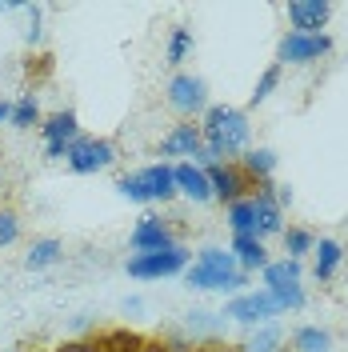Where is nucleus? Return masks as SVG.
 Instances as JSON below:
<instances>
[{
  "instance_id": "obj_1",
  "label": "nucleus",
  "mask_w": 348,
  "mask_h": 352,
  "mask_svg": "<svg viewBox=\"0 0 348 352\" xmlns=\"http://www.w3.org/2000/svg\"><path fill=\"white\" fill-rule=\"evenodd\" d=\"M200 136H204V153L196 156L200 168L208 164H224V160H240L248 153V112L232 109V104H208V112L200 116Z\"/></svg>"
},
{
  "instance_id": "obj_2",
  "label": "nucleus",
  "mask_w": 348,
  "mask_h": 352,
  "mask_svg": "<svg viewBox=\"0 0 348 352\" xmlns=\"http://www.w3.org/2000/svg\"><path fill=\"white\" fill-rule=\"evenodd\" d=\"M248 280H252V276L237 268L232 252H228V248H217V244L200 248V252H196V261L184 268V285L193 288V292L240 296V292H248Z\"/></svg>"
},
{
  "instance_id": "obj_3",
  "label": "nucleus",
  "mask_w": 348,
  "mask_h": 352,
  "mask_svg": "<svg viewBox=\"0 0 348 352\" xmlns=\"http://www.w3.org/2000/svg\"><path fill=\"white\" fill-rule=\"evenodd\" d=\"M116 192L132 204H168L176 200V176H173V164L156 160V164H144L136 173H124L116 180Z\"/></svg>"
},
{
  "instance_id": "obj_4",
  "label": "nucleus",
  "mask_w": 348,
  "mask_h": 352,
  "mask_svg": "<svg viewBox=\"0 0 348 352\" xmlns=\"http://www.w3.org/2000/svg\"><path fill=\"white\" fill-rule=\"evenodd\" d=\"M193 264V252L184 244L164 248V252H136L124 261V272L132 280H168V276H184V268Z\"/></svg>"
},
{
  "instance_id": "obj_5",
  "label": "nucleus",
  "mask_w": 348,
  "mask_h": 352,
  "mask_svg": "<svg viewBox=\"0 0 348 352\" xmlns=\"http://www.w3.org/2000/svg\"><path fill=\"white\" fill-rule=\"evenodd\" d=\"M220 316L257 329V324H268V320H276V316H284V312H281V305H276L272 292H264V288H248V292H240V296H228V305H224Z\"/></svg>"
},
{
  "instance_id": "obj_6",
  "label": "nucleus",
  "mask_w": 348,
  "mask_h": 352,
  "mask_svg": "<svg viewBox=\"0 0 348 352\" xmlns=\"http://www.w3.org/2000/svg\"><path fill=\"white\" fill-rule=\"evenodd\" d=\"M164 100H168V109L180 112L184 120H193V116H204L208 112V85H204V76H196V72H176L168 88H164Z\"/></svg>"
},
{
  "instance_id": "obj_7",
  "label": "nucleus",
  "mask_w": 348,
  "mask_h": 352,
  "mask_svg": "<svg viewBox=\"0 0 348 352\" xmlns=\"http://www.w3.org/2000/svg\"><path fill=\"white\" fill-rule=\"evenodd\" d=\"M65 164L76 176L105 173V168H112V164H116V144H112L109 136H80V140L68 148Z\"/></svg>"
},
{
  "instance_id": "obj_8",
  "label": "nucleus",
  "mask_w": 348,
  "mask_h": 352,
  "mask_svg": "<svg viewBox=\"0 0 348 352\" xmlns=\"http://www.w3.org/2000/svg\"><path fill=\"white\" fill-rule=\"evenodd\" d=\"M41 136H44V160H65L68 148L80 140V120L72 109L48 112L41 120Z\"/></svg>"
},
{
  "instance_id": "obj_9",
  "label": "nucleus",
  "mask_w": 348,
  "mask_h": 352,
  "mask_svg": "<svg viewBox=\"0 0 348 352\" xmlns=\"http://www.w3.org/2000/svg\"><path fill=\"white\" fill-rule=\"evenodd\" d=\"M204 173H208V184H213V200H220L224 208L257 192V184H252V180H248V173L240 168V160H224V164H208Z\"/></svg>"
},
{
  "instance_id": "obj_10",
  "label": "nucleus",
  "mask_w": 348,
  "mask_h": 352,
  "mask_svg": "<svg viewBox=\"0 0 348 352\" xmlns=\"http://www.w3.org/2000/svg\"><path fill=\"white\" fill-rule=\"evenodd\" d=\"M332 52V36L320 32V36H305V32H284L281 44H276V65H316Z\"/></svg>"
},
{
  "instance_id": "obj_11",
  "label": "nucleus",
  "mask_w": 348,
  "mask_h": 352,
  "mask_svg": "<svg viewBox=\"0 0 348 352\" xmlns=\"http://www.w3.org/2000/svg\"><path fill=\"white\" fill-rule=\"evenodd\" d=\"M200 153H204V136H200V124H193V120H180L160 136V160L164 164L196 160Z\"/></svg>"
},
{
  "instance_id": "obj_12",
  "label": "nucleus",
  "mask_w": 348,
  "mask_h": 352,
  "mask_svg": "<svg viewBox=\"0 0 348 352\" xmlns=\"http://www.w3.org/2000/svg\"><path fill=\"white\" fill-rule=\"evenodd\" d=\"M176 232H173V224L168 220H160L153 217V212H144V217L132 224V232H129V248H132V256L136 252H164V248H176Z\"/></svg>"
},
{
  "instance_id": "obj_13",
  "label": "nucleus",
  "mask_w": 348,
  "mask_h": 352,
  "mask_svg": "<svg viewBox=\"0 0 348 352\" xmlns=\"http://www.w3.org/2000/svg\"><path fill=\"white\" fill-rule=\"evenodd\" d=\"M272 184H276V180L257 184V192H252V212H257V241H272V236H281V232H284V208L276 204Z\"/></svg>"
},
{
  "instance_id": "obj_14",
  "label": "nucleus",
  "mask_w": 348,
  "mask_h": 352,
  "mask_svg": "<svg viewBox=\"0 0 348 352\" xmlns=\"http://www.w3.org/2000/svg\"><path fill=\"white\" fill-rule=\"evenodd\" d=\"M288 32H305V36H320L332 21V4L328 0H292L288 8Z\"/></svg>"
},
{
  "instance_id": "obj_15",
  "label": "nucleus",
  "mask_w": 348,
  "mask_h": 352,
  "mask_svg": "<svg viewBox=\"0 0 348 352\" xmlns=\"http://www.w3.org/2000/svg\"><path fill=\"white\" fill-rule=\"evenodd\" d=\"M173 176H176V197L193 200V204H208V200H213L208 173H204L196 160H180V164H173Z\"/></svg>"
},
{
  "instance_id": "obj_16",
  "label": "nucleus",
  "mask_w": 348,
  "mask_h": 352,
  "mask_svg": "<svg viewBox=\"0 0 348 352\" xmlns=\"http://www.w3.org/2000/svg\"><path fill=\"white\" fill-rule=\"evenodd\" d=\"M340 264H345V244L336 241V236H316V248H312V276L328 285L336 272H340Z\"/></svg>"
},
{
  "instance_id": "obj_17",
  "label": "nucleus",
  "mask_w": 348,
  "mask_h": 352,
  "mask_svg": "<svg viewBox=\"0 0 348 352\" xmlns=\"http://www.w3.org/2000/svg\"><path fill=\"white\" fill-rule=\"evenodd\" d=\"M228 252H232V261H237V268L240 272H264L268 268V244L264 241H257V236H232V244H228Z\"/></svg>"
},
{
  "instance_id": "obj_18",
  "label": "nucleus",
  "mask_w": 348,
  "mask_h": 352,
  "mask_svg": "<svg viewBox=\"0 0 348 352\" xmlns=\"http://www.w3.org/2000/svg\"><path fill=\"white\" fill-rule=\"evenodd\" d=\"M261 288H268V292H281V288H292L305 280V261H288V256H281V261H268V268L261 272Z\"/></svg>"
},
{
  "instance_id": "obj_19",
  "label": "nucleus",
  "mask_w": 348,
  "mask_h": 352,
  "mask_svg": "<svg viewBox=\"0 0 348 352\" xmlns=\"http://www.w3.org/2000/svg\"><path fill=\"white\" fill-rule=\"evenodd\" d=\"M144 340H149L144 332L124 329V324L96 332V344H100V352H140V349H144Z\"/></svg>"
},
{
  "instance_id": "obj_20",
  "label": "nucleus",
  "mask_w": 348,
  "mask_h": 352,
  "mask_svg": "<svg viewBox=\"0 0 348 352\" xmlns=\"http://www.w3.org/2000/svg\"><path fill=\"white\" fill-rule=\"evenodd\" d=\"M61 256H65V244L56 241V236H41V241L28 244V252H24V268H28V272H41V268L61 264Z\"/></svg>"
},
{
  "instance_id": "obj_21",
  "label": "nucleus",
  "mask_w": 348,
  "mask_h": 352,
  "mask_svg": "<svg viewBox=\"0 0 348 352\" xmlns=\"http://www.w3.org/2000/svg\"><path fill=\"white\" fill-rule=\"evenodd\" d=\"M281 349H284V332H281V324H276V320L257 324V329H252L237 344V352H281Z\"/></svg>"
},
{
  "instance_id": "obj_22",
  "label": "nucleus",
  "mask_w": 348,
  "mask_h": 352,
  "mask_svg": "<svg viewBox=\"0 0 348 352\" xmlns=\"http://www.w3.org/2000/svg\"><path fill=\"white\" fill-rule=\"evenodd\" d=\"M240 168L248 173L252 184H268L276 176V153L272 148H248V153L240 156Z\"/></svg>"
},
{
  "instance_id": "obj_23",
  "label": "nucleus",
  "mask_w": 348,
  "mask_h": 352,
  "mask_svg": "<svg viewBox=\"0 0 348 352\" xmlns=\"http://www.w3.org/2000/svg\"><path fill=\"white\" fill-rule=\"evenodd\" d=\"M281 241H284V256L288 261H305V256H312V248H316V232L305 228V224H284Z\"/></svg>"
},
{
  "instance_id": "obj_24",
  "label": "nucleus",
  "mask_w": 348,
  "mask_h": 352,
  "mask_svg": "<svg viewBox=\"0 0 348 352\" xmlns=\"http://www.w3.org/2000/svg\"><path fill=\"white\" fill-rule=\"evenodd\" d=\"M224 224L232 236H257V212H252V197L237 200L224 208Z\"/></svg>"
},
{
  "instance_id": "obj_25",
  "label": "nucleus",
  "mask_w": 348,
  "mask_h": 352,
  "mask_svg": "<svg viewBox=\"0 0 348 352\" xmlns=\"http://www.w3.org/2000/svg\"><path fill=\"white\" fill-rule=\"evenodd\" d=\"M193 48H196V36H193V28L188 24H176L173 32H168V48H164V60L173 68H180L188 56H193Z\"/></svg>"
},
{
  "instance_id": "obj_26",
  "label": "nucleus",
  "mask_w": 348,
  "mask_h": 352,
  "mask_svg": "<svg viewBox=\"0 0 348 352\" xmlns=\"http://www.w3.org/2000/svg\"><path fill=\"white\" fill-rule=\"evenodd\" d=\"M292 352H332V332L320 324H305L292 332Z\"/></svg>"
},
{
  "instance_id": "obj_27",
  "label": "nucleus",
  "mask_w": 348,
  "mask_h": 352,
  "mask_svg": "<svg viewBox=\"0 0 348 352\" xmlns=\"http://www.w3.org/2000/svg\"><path fill=\"white\" fill-rule=\"evenodd\" d=\"M41 120H44V112H41V100L32 96V92H24L21 100H12V129H21V132H28V129H41Z\"/></svg>"
},
{
  "instance_id": "obj_28",
  "label": "nucleus",
  "mask_w": 348,
  "mask_h": 352,
  "mask_svg": "<svg viewBox=\"0 0 348 352\" xmlns=\"http://www.w3.org/2000/svg\"><path fill=\"white\" fill-rule=\"evenodd\" d=\"M184 329H188V340H196V336H204V340H217L220 316H213V312H204V308H196V312H188Z\"/></svg>"
},
{
  "instance_id": "obj_29",
  "label": "nucleus",
  "mask_w": 348,
  "mask_h": 352,
  "mask_svg": "<svg viewBox=\"0 0 348 352\" xmlns=\"http://www.w3.org/2000/svg\"><path fill=\"white\" fill-rule=\"evenodd\" d=\"M276 88H281V65H268L261 76H257V88H252V96H248V109L264 104V100H268Z\"/></svg>"
},
{
  "instance_id": "obj_30",
  "label": "nucleus",
  "mask_w": 348,
  "mask_h": 352,
  "mask_svg": "<svg viewBox=\"0 0 348 352\" xmlns=\"http://www.w3.org/2000/svg\"><path fill=\"white\" fill-rule=\"evenodd\" d=\"M21 241V217L12 208H0V248H12Z\"/></svg>"
},
{
  "instance_id": "obj_31",
  "label": "nucleus",
  "mask_w": 348,
  "mask_h": 352,
  "mask_svg": "<svg viewBox=\"0 0 348 352\" xmlns=\"http://www.w3.org/2000/svg\"><path fill=\"white\" fill-rule=\"evenodd\" d=\"M24 12H28V28H24V41L32 44H41V36H44V8L41 4H24Z\"/></svg>"
},
{
  "instance_id": "obj_32",
  "label": "nucleus",
  "mask_w": 348,
  "mask_h": 352,
  "mask_svg": "<svg viewBox=\"0 0 348 352\" xmlns=\"http://www.w3.org/2000/svg\"><path fill=\"white\" fill-rule=\"evenodd\" d=\"M52 352H100V344H96V336H76V340L56 344Z\"/></svg>"
},
{
  "instance_id": "obj_33",
  "label": "nucleus",
  "mask_w": 348,
  "mask_h": 352,
  "mask_svg": "<svg viewBox=\"0 0 348 352\" xmlns=\"http://www.w3.org/2000/svg\"><path fill=\"white\" fill-rule=\"evenodd\" d=\"M272 192H276V204H281V208L292 204V188H288V184H272Z\"/></svg>"
},
{
  "instance_id": "obj_34",
  "label": "nucleus",
  "mask_w": 348,
  "mask_h": 352,
  "mask_svg": "<svg viewBox=\"0 0 348 352\" xmlns=\"http://www.w3.org/2000/svg\"><path fill=\"white\" fill-rule=\"evenodd\" d=\"M12 120V100H0V124H8Z\"/></svg>"
},
{
  "instance_id": "obj_35",
  "label": "nucleus",
  "mask_w": 348,
  "mask_h": 352,
  "mask_svg": "<svg viewBox=\"0 0 348 352\" xmlns=\"http://www.w3.org/2000/svg\"><path fill=\"white\" fill-rule=\"evenodd\" d=\"M0 352H21V349H0Z\"/></svg>"
},
{
  "instance_id": "obj_36",
  "label": "nucleus",
  "mask_w": 348,
  "mask_h": 352,
  "mask_svg": "<svg viewBox=\"0 0 348 352\" xmlns=\"http://www.w3.org/2000/svg\"><path fill=\"white\" fill-rule=\"evenodd\" d=\"M281 352H292V349H281Z\"/></svg>"
}]
</instances>
